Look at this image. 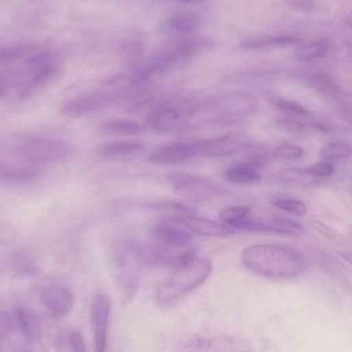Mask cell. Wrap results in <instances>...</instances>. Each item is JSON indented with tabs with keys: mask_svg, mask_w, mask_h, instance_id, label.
Wrapping results in <instances>:
<instances>
[{
	"mask_svg": "<svg viewBox=\"0 0 352 352\" xmlns=\"http://www.w3.org/2000/svg\"><path fill=\"white\" fill-rule=\"evenodd\" d=\"M118 94L116 92H96L78 96L65 102L61 112L71 117L87 115L108 107L116 100Z\"/></svg>",
	"mask_w": 352,
	"mask_h": 352,
	"instance_id": "cell-8",
	"label": "cell"
},
{
	"mask_svg": "<svg viewBox=\"0 0 352 352\" xmlns=\"http://www.w3.org/2000/svg\"><path fill=\"white\" fill-rule=\"evenodd\" d=\"M225 113L241 116L252 113L257 106L253 97L245 94H236L225 96L220 100Z\"/></svg>",
	"mask_w": 352,
	"mask_h": 352,
	"instance_id": "cell-19",
	"label": "cell"
},
{
	"mask_svg": "<svg viewBox=\"0 0 352 352\" xmlns=\"http://www.w3.org/2000/svg\"><path fill=\"white\" fill-rule=\"evenodd\" d=\"M230 226L239 230L243 232L275 233L272 221H261L243 219L232 223Z\"/></svg>",
	"mask_w": 352,
	"mask_h": 352,
	"instance_id": "cell-24",
	"label": "cell"
},
{
	"mask_svg": "<svg viewBox=\"0 0 352 352\" xmlns=\"http://www.w3.org/2000/svg\"><path fill=\"white\" fill-rule=\"evenodd\" d=\"M21 79L16 89L20 99H25L48 83L56 74L58 65L56 54L52 52L30 56L23 64Z\"/></svg>",
	"mask_w": 352,
	"mask_h": 352,
	"instance_id": "cell-5",
	"label": "cell"
},
{
	"mask_svg": "<svg viewBox=\"0 0 352 352\" xmlns=\"http://www.w3.org/2000/svg\"><path fill=\"white\" fill-rule=\"evenodd\" d=\"M102 130L110 134L134 135L144 131L142 124L129 119H113L104 122Z\"/></svg>",
	"mask_w": 352,
	"mask_h": 352,
	"instance_id": "cell-23",
	"label": "cell"
},
{
	"mask_svg": "<svg viewBox=\"0 0 352 352\" xmlns=\"http://www.w3.org/2000/svg\"><path fill=\"white\" fill-rule=\"evenodd\" d=\"M69 342L73 352H86L83 337L80 331H74L70 334Z\"/></svg>",
	"mask_w": 352,
	"mask_h": 352,
	"instance_id": "cell-40",
	"label": "cell"
},
{
	"mask_svg": "<svg viewBox=\"0 0 352 352\" xmlns=\"http://www.w3.org/2000/svg\"><path fill=\"white\" fill-rule=\"evenodd\" d=\"M151 243L145 249L146 263L175 268L196 256L190 247L191 235L184 227L164 217L151 231Z\"/></svg>",
	"mask_w": 352,
	"mask_h": 352,
	"instance_id": "cell-2",
	"label": "cell"
},
{
	"mask_svg": "<svg viewBox=\"0 0 352 352\" xmlns=\"http://www.w3.org/2000/svg\"><path fill=\"white\" fill-rule=\"evenodd\" d=\"M13 320L10 315L4 311H0V343L11 333Z\"/></svg>",
	"mask_w": 352,
	"mask_h": 352,
	"instance_id": "cell-36",
	"label": "cell"
},
{
	"mask_svg": "<svg viewBox=\"0 0 352 352\" xmlns=\"http://www.w3.org/2000/svg\"><path fill=\"white\" fill-rule=\"evenodd\" d=\"M121 51L122 54L131 60H136L144 54V45L138 40L127 39L122 42L121 45Z\"/></svg>",
	"mask_w": 352,
	"mask_h": 352,
	"instance_id": "cell-31",
	"label": "cell"
},
{
	"mask_svg": "<svg viewBox=\"0 0 352 352\" xmlns=\"http://www.w3.org/2000/svg\"><path fill=\"white\" fill-rule=\"evenodd\" d=\"M71 147L65 141L48 137H32L23 140L17 147L22 157L34 163L56 162L67 159Z\"/></svg>",
	"mask_w": 352,
	"mask_h": 352,
	"instance_id": "cell-6",
	"label": "cell"
},
{
	"mask_svg": "<svg viewBox=\"0 0 352 352\" xmlns=\"http://www.w3.org/2000/svg\"><path fill=\"white\" fill-rule=\"evenodd\" d=\"M198 150V140L173 142L154 151L150 155L149 160L157 164H179L197 155Z\"/></svg>",
	"mask_w": 352,
	"mask_h": 352,
	"instance_id": "cell-9",
	"label": "cell"
},
{
	"mask_svg": "<svg viewBox=\"0 0 352 352\" xmlns=\"http://www.w3.org/2000/svg\"><path fill=\"white\" fill-rule=\"evenodd\" d=\"M38 172V168L32 164L0 163V179L10 183L28 182Z\"/></svg>",
	"mask_w": 352,
	"mask_h": 352,
	"instance_id": "cell-16",
	"label": "cell"
},
{
	"mask_svg": "<svg viewBox=\"0 0 352 352\" xmlns=\"http://www.w3.org/2000/svg\"><path fill=\"white\" fill-rule=\"evenodd\" d=\"M272 221L276 233L298 236L305 232L302 225L291 219L278 217L274 219Z\"/></svg>",
	"mask_w": 352,
	"mask_h": 352,
	"instance_id": "cell-26",
	"label": "cell"
},
{
	"mask_svg": "<svg viewBox=\"0 0 352 352\" xmlns=\"http://www.w3.org/2000/svg\"><path fill=\"white\" fill-rule=\"evenodd\" d=\"M165 218L192 232L205 236H227L234 231L225 225L206 219L186 215H170Z\"/></svg>",
	"mask_w": 352,
	"mask_h": 352,
	"instance_id": "cell-12",
	"label": "cell"
},
{
	"mask_svg": "<svg viewBox=\"0 0 352 352\" xmlns=\"http://www.w3.org/2000/svg\"><path fill=\"white\" fill-rule=\"evenodd\" d=\"M305 170L312 177L322 179L330 177L333 172V168L327 162H320L313 164L305 169Z\"/></svg>",
	"mask_w": 352,
	"mask_h": 352,
	"instance_id": "cell-35",
	"label": "cell"
},
{
	"mask_svg": "<svg viewBox=\"0 0 352 352\" xmlns=\"http://www.w3.org/2000/svg\"><path fill=\"white\" fill-rule=\"evenodd\" d=\"M28 47L22 45H9L0 47V65L11 63L21 58Z\"/></svg>",
	"mask_w": 352,
	"mask_h": 352,
	"instance_id": "cell-29",
	"label": "cell"
},
{
	"mask_svg": "<svg viewBox=\"0 0 352 352\" xmlns=\"http://www.w3.org/2000/svg\"><path fill=\"white\" fill-rule=\"evenodd\" d=\"M351 153V148L344 143L336 142L321 148L320 154L324 160L346 158Z\"/></svg>",
	"mask_w": 352,
	"mask_h": 352,
	"instance_id": "cell-27",
	"label": "cell"
},
{
	"mask_svg": "<svg viewBox=\"0 0 352 352\" xmlns=\"http://www.w3.org/2000/svg\"><path fill=\"white\" fill-rule=\"evenodd\" d=\"M181 116L180 111L175 107L163 104L151 109L146 116L145 121L153 131L165 133L177 126Z\"/></svg>",
	"mask_w": 352,
	"mask_h": 352,
	"instance_id": "cell-14",
	"label": "cell"
},
{
	"mask_svg": "<svg viewBox=\"0 0 352 352\" xmlns=\"http://www.w3.org/2000/svg\"><path fill=\"white\" fill-rule=\"evenodd\" d=\"M276 106L287 111H290L296 114L306 116L308 114V111L303 107L294 102H291L287 100L279 99L276 102Z\"/></svg>",
	"mask_w": 352,
	"mask_h": 352,
	"instance_id": "cell-38",
	"label": "cell"
},
{
	"mask_svg": "<svg viewBox=\"0 0 352 352\" xmlns=\"http://www.w3.org/2000/svg\"><path fill=\"white\" fill-rule=\"evenodd\" d=\"M18 81L16 69L0 72V99L6 96L12 88H16Z\"/></svg>",
	"mask_w": 352,
	"mask_h": 352,
	"instance_id": "cell-32",
	"label": "cell"
},
{
	"mask_svg": "<svg viewBox=\"0 0 352 352\" xmlns=\"http://www.w3.org/2000/svg\"><path fill=\"white\" fill-rule=\"evenodd\" d=\"M108 263L118 287L130 294L138 284L142 267L146 264L145 249L132 239H119L110 250Z\"/></svg>",
	"mask_w": 352,
	"mask_h": 352,
	"instance_id": "cell-3",
	"label": "cell"
},
{
	"mask_svg": "<svg viewBox=\"0 0 352 352\" xmlns=\"http://www.w3.org/2000/svg\"><path fill=\"white\" fill-rule=\"evenodd\" d=\"M168 180L176 194L189 200H200L221 191L208 179L191 173H173Z\"/></svg>",
	"mask_w": 352,
	"mask_h": 352,
	"instance_id": "cell-7",
	"label": "cell"
},
{
	"mask_svg": "<svg viewBox=\"0 0 352 352\" xmlns=\"http://www.w3.org/2000/svg\"><path fill=\"white\" fill-rule=\"evenodd\" d=\"M273 154L276 158L280 160H297L303 155V150L294 144H283L274 149Z\"/></svg>",
	"mask_w": 352,
	"mask_h": 352,
	"instance_id": "cell-30",
	"label": "cell"
},
{
	"mask_svg": "<svg viewBox=\"0 0 352 352\" xmlns=\"http://www.w3.org/2000/svg\"><path fill=\"white\" fill-rule=\"evenodd\" d=\"M15 317L18 326L26 340L31 342H38L42 334V326L38 318L24 308L16 309Z\"/></svg>",
	"mask_w": 352,
	"mask_h": 352,
	"instance_id": "cell-18",
	"label": "cell"
},
{
	"mask_svg": "<svg viewBox=\"0 0 352 352\" xmlns=\"http://www.w3.org/2000/svg\"><path fill=\"white\" fill-rule=\"evenodd\" d=\"M340 256L342 257L346 261L351 263V254L346 253V252H340L339 253Z\"/></svg>",
	"mask_w": 352,
	"mask_h": 352,
	"instance_id": "cell-42",
	"label": "cell"
},
{
	"mask_svg": "<svg viewBox=\"0 0 352 352\" xmlns=\"http://www.w3.org/2000/svg\"><path fill=\"white\" fill-rule=\"evenodd\" d=\"M245 144V139L240 135L230 133L208 140H198V154L205 157H221L232 153Z\"/></svg>",
	"mask_w": 352,
	"mask_h": 352,
	"instance_id": "cell-13",
	"label": "cell"
},
{
	"mask_svg": "<svg viewBox=\"0 0 352 352\" xmlns=\"http://www.w3.org/2000/svg\"><path fill=\"white\" fill-rule=\"evenodd\" d=\"M312 82L317 88L328 94L335 95L338 91L336 82L325 74H316L312 78Z\"/></svg>",
	"mask_w": 352,
	"mask_h": 352,
	"instance_id": "cell-34",
	"label": "cell"
},
{
	"mask_svg": "<svg viewBox=\"0 0 352 352\" xmlns=\"http://www.w3.org/2000/svg\"><path fill=\"white\" fill-rule=\"evenodd\" d=\"M144 148V144L136 140H116L98 148V154L106 158L126 157L135 154Z\"/></svg>",
	"mask_w": 352,
	"mask_h": 352,
	"instance_id": "cell-17",
	"label": "cell"
},
{
	"mask_svg": "<svg viewBox=\"0 0 352 352\" xmlns=\"http://www.w3.org/2000/svg\"><path fill=\"white\" fill-rule=\"evenodd\" d=\"M278 176L283 183L300 188H314L320 183L319 179L311 176L305 170L294 168L280 170Z\"/></svg>",
	"mask_w": 352,
	"mask_h": 352,
	"instance_id": "cell-22",
	"label": "cell"
},
{
	"mask_svg": "<svg viewBox=\"0 0 352 352\" xmlns=\"http://www.w3.org/2000/svg\"><path fill=\"white\" fill-rule=\"evenodd\" d=\"M212 270L210 260L194 256L174 268L172 274L162 283L157 291V300L170 302L199 286Z\"/></svg>",
	"mask_w": 352,
	"mask_h": 352,
	"instance_id": "cell-4",
	"label": "cell"
},
{
	"mask_svg": "<svg viewBox=\"0 0 352 352\" xmlns=\"http://www.w3.org/2000/svg\"><path fill=\"white\" fill-rule=\"evenodd\" d=\"M199 24L197 14L191 11H182L170 16L165 22L168 32L176 38L191 35Z\"/></svg>",
	"mask_w": 352,
	"mask_h": 352,
	"instance_id": "cell-15",
	"label": "cell"
},
{
	"mask_svg": "<svg viewBox=\"0 0 352 352\" xmlns=\"http://www.w3.org/2000/svg\"><path fill=\"white\" fill-rule=\"evenodd\" d=\"M298 39L293 36H276L260 40L248 41L243 43L246 48H263L270 46H282L297 43Z\"/></svg>",
	"mask_w": 352,
	"mask_h": 352,
	"instance_id": "cell-25",
	"label": "cell"
},
{
	"mask_svg": "<svg viewBox=\"0 0 352 352\" xmlns=\"http://www.w3.org/2000/svg\"><path fill=\"white\" fill-rule=\"evenodd\" d=\"M286 3L302 12H309L314 9L315 4L314 1H287Z\"/></svg>",
	"mask_w": 352,
	"mask_h": 352,
	"instance_id": "cell-41",
	"label": "cell"
},
{
	"mask_svg": "<svg viewBox=\"0 0 352 352\" xmlns=\"http://www.w3.org/2000/svg\"><path fill=\"white\" fill-rule=\"evenodd\" d=\"M331 49V43L326 38H320L297 47L293 57L300 61H309L324 56Z\"/></svg>",
	"mask_w": 352,
	"mask_h": 352,
	"instance_id": "cell-21",
	"label": "cell"
},
{
	"mask_svg": "<svg viewBox=\"0 0 352 352\" xmlns=\"http://www.w3.org/2000/svg\"><path fill=\"white\" fill-rule=\"evenodd\" d=\"M278 124L285 130L293 133L300 132L305 128L302 122L292 118H281L278 121Z\"/></svg>",
	"mask_w": 352,
	"mask_h": 352,
	"instance_id": "cell-37",
	"label": "cell"
},
{
	"mask_svg": "<svg viewBox=\"0 0 352 352\" xmlns=\"http://www.w3.org/2000/svg\"><path fill=\"white\" fill-rule=\"evenodd\" d=\"M111 302L104 294H98L92 307L94 342L95 352H105L107 329L110 315Z\"/></svg>",
	"mask_w": 352,
	"mask_h": 352,
	"instance_id": "cell-10",
	"label": "cell"
},
{
	"mask_svg": "<svg viewBox=\"0 0 352 352\" xmlns=\"http://www.w3.org/2000/svg\"><path fill=\"white\" fill-rule=\"evenodd\" d=\"M226 178L231 184H249L258 182L261 176L258 170L245 161L231 166L226 172Z\"/></svg>",
	"mask_w": 352,
	"mask_h": 352,
	"instance_id": "cell-20",
	"label": "cell"
},
{
	"mask_svg": "<svg viewBox=\"0 0 352 352\" xmlns=\"http://www.w3.org/2000/svg\"><path fill=\"white\" fill-rule=\"evenodd\" d=\"M249 213V209L243 206L228 208L220 214V220L230 226L244 219Z\"/></svg>",
	"mask_w": 352,
	"mask_h": 352,
	"instance_id": "cell-33",
	"label": "cell"
},
{
	"mask_svg": "<svg viewBox=\"0 0 352 352\" xmlns=\"http://www.w3.org/2000/svg\"><path fill=\"white\" fill-rule=\"evenodd\" d=\"M272 204L281 210L300 216L305 215L307 211L304 203L294 199L276 198L272 200Z\"/></svg>",
	"mask_w": 352,
	"mask_h": 352,
	"instance_id": "cell-28",
	"label": "cell"
},
{
	"mask_svg": "<svg viewBox=\"0 0 352 352\" xmlns=\"http://www.w3.org/2000/svg\"><path fill=\"white\" fill-rule=\"evenodd\" d=\"M40 300L47 309L58 317L68 314L73 305L70 290L59 284L45 286L40 292Z\"/></svg>",
	"mask_w": 352,
	"mask_h": 352,
	"instance_id": "cell-11",
	"label": "cell"
},
{
	"mask_svg": "<svg viewBox=\"0 0 352 352\" xmlns=\"http://www.w3.org/2000/svg\"><path fill=\"white\" fill-rule=\"evenodd\" d=\"M243 264L250 271L272 278L299 276L307 268L306 256L298 250L280 244H257L245 248Z\"/></svg>",
	"mask_w": 352,
	"mask_h": 352,
	"instance_id": "cell-1",
	"label": "cell"
},
{
	"mask_svg": "<svg viewBox=\"0 0 352 352\" xmlns=\"http://www.w3.org/2000/svg\"><path fill=\"white\" fill-rule=\"evenodd\" d=\"M14 261H16V270L19 273L31 274L36 270L27 256L20 255Z\"/></svg>",
	"mask_w": 352,
	"mask_h": 352,
	"instance_id": "cell-39",
	"label": "cell"
}]
</instances>
